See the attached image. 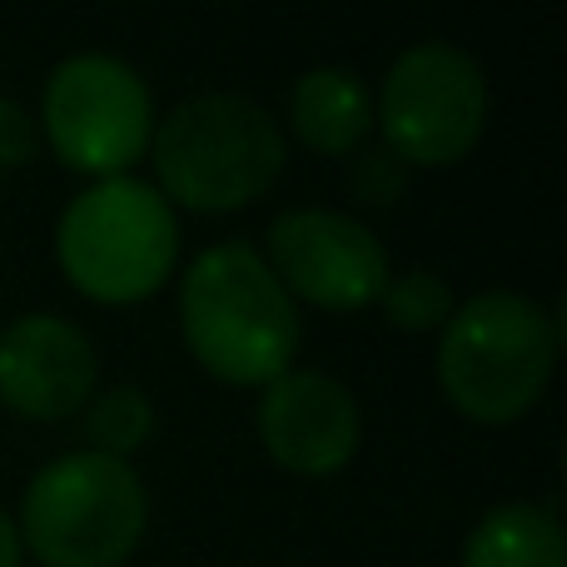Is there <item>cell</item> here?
<instances>
[{"label":"cell","mask_w":567,"mask_h":567,"mask_svg":"<svg viewBox=\"0 0 567 567\" xmlns=\"http://www.w3.org/2000/svg\"><path fill=\"white\" fill-rule=\"evenodd\" d=\"M179 329L205 373L235 389H269L299 353V303L265 255L239 239L215 245L179 279Z\"/></svg>","instance_id":"1"},{"label":"cell","mask_w":567,"mask_h":567,"mask_svg":"<svg viewBox=\"0 0 567 567\" xmlns=\"http://www.w3.org/2000/svg\"><path fill=\"white\" fill-rule=\"evenodd\" d=\"M159 195L195 215H235L265 199L289 165L284 125L259 100L205 90L169 110L150 135Z\"/></svg>","instance_id":"2"},{"label":"cell","mask_w":567,"mask_h":567,"mask_svg":"<svg viewBox=\"0 0 567 567\" xmlns=\"http://www.w3.org/2000/svg\"><path fill=\"white\" fill-rule=\"evenodd\" d=\"M439 333V389L463 419L513 423L548 393L563 333L528 293H473Z\"/></svg>","instance_id":"3"},{"label":"cell","mask_w":567,"mask_h":567,"mask_svg":"<svg viewBox=\"0 0 567 567\" xmlns=\"http://www.w3.org/2000/svg\"><path fill=\"white\" fill-rule=\"evenodd\" d=\"M150 528V493L125 458L65 453L25 483L20 548L40 567H125Z\"/></svg>","instance_id":"4"},{"label":"cell","mask_w":567,"mask_h":567,"mask_svg":"<svg viewBox=\"0 0 567 567\" xmlns=\"http://www.w3.org/2000/svg\"><path fill=\"white\" fill-rule=\"evenodd\" d=\"M60 275L95 303H140L165 289L179 259L169 199L135 175L95 179L55 225Z\"/></svg>","instance_id":"5"},{"label":"cell","mask_w":567,"mask_h":567,"mask_svg":"<svg viewBox=\"0 0 567 567\" xmlns=\"http://www.w3.org/2000/svg\"><path fill=\"white\" fill-rule=\"evenodd\" d=\"M373 125L409 169H449L468 159L488 130V75L449 40L409 45L383 75Z\"/></svg>","instance_id":"6"},{"label":"cell","mask_w":567,"mask_h":567,"mask_svg":"<svg viewBox=\"0 0 567 567\" xmlns=\"http://www.w3.org/2000/svg\"><path fill=\"white\" fill-rule=\"evenodd\" d=\"M45 140L70 169L115 179L150 150L155 100L135 65L120 55H70L50 70L40 100Z\"/></svg>","instance_id":"7"},{"label":"cell","mask_w":567,"mask_h":567,"mask_svg":"<svg viewBox=\"0 0 567 567\" xmlns=\"http://www.w3.org/2000/svg\"><path fill=\"white\" fill-rule=\"evenodd\" d=\"M265 249V265L275 269L284 293L313 309H369L393 279L379 235L343 209H284L269 225Z\"/></svg>","instance_id":"8"},{"label":"cell","mask_w":567,"mask_h":567,"mask_svg":"<svg viewBox=\"0 0 567 567\" xmlns=\"http://www.w3.org/2000/svg\"><path fill=\"white\" fill-rule=\"evenodd\" d=\"M259 443L293 478H333L359 458V399L319 369H289L259 399Z\"/></svg>","instance_id":"9"},{"label":"cell","mask_w":567,"mask_h":567,"mask_svg":"<svg viewBox=\"0 0 567 567\" xmlns=\"http://www.w3.org/2000/svg\"><path fill=\"white\" fill-rule=\"evenodd\" d=\"M100 353L80 323L60 313H20L0 329V403L20 419H70L95 399Z\"/></svg>","instance_id":"10"},{"label":"cell","mask_w":567,"mask_h":567,"mask_svg":"<svg viewBox=\"0 0 567 567\" xmlns=\"http://www.w3.org/2000/svg\"><path fill=\"white\" fill-rule=\"evenodd\" d=\"M289 130L313 155H359L373 130V95L359 70L313 65L289 85Z\"/></svg>","instance_id":"11"},{"label":"cell","mask_w":567,"mask_h":567,"mask_svg":"<svg viewBox=\"0 0 567 567\" xmlns=\"http://www.w3.org/2000/svg\"><path fill=\"white\" fill-rule=\"evenodd\" d=\"M463 567H567L563 523L538 503H498L473 523Z\"/></svg>","instance_id":"12"},{"label":"cell","mask_w":567,"mask_h":567,"mask_svg":"<svg viewBox=\"0 0 567 567\" xmlns=\"http://www.w3.org/2000/svg\"><path fill=\"white\" fill-rule=\"evenodd\" d=\"M85 433H90V453L130 463V453L145 449L150 433H155V403L135 383L95 389V399L85 403Z\"/></svg>","instance_id":"13"},{"label":"cell","mask_w":567,"mask_h":567,"mask_svg":"<svg viewBox=\"0 0 567 567\" xmlns=\"http://www.w3.org/2000/svg\"><path fill=\"white\" fill-rule=\"evenodd\" d=\"M383 303V319L393 323L399 333H433L453 319V289L443 275L433 269H409V275H393L389 289L379 293Z\"/></svg>","instance_id":"14"},{"label":"cell","mask_w":567,"mask_h":567,"mask_svg":"<svg viewBox=\"0 0 567 567\" xmlns=\"http://www.w3.org/2000/svg\"><path fill=\"white\" fill-rule=\"evenodd\" d=\"M35 150H40V130L30 120V110L20 100L0 95V175L25 169L35 159Z\"/></svg>","instance_id":"15"},{"label":"cell","mask_w":567,"mask_h":567,"mask_svg":"<svg viewBox=\"0 0 567 567\" xmlns=\"http://www.w3.org/2000/svg\"><path fill=\"white\" fill-rule=\"evenodd\" d=\"M403 185H409V165L393 159L389 150H373V155L353 159V189L363 199H373V205H393Z\"/></svg>","instance_id":"16"},{"label":"cell","mask_w":567,"mask_h":567,"mask_svg":"<svg viewBox=\"0 0 567 567\" xmlns=\"http://www.w3.org/2000/svg\"><path fill=\"white\" fill-rule=\"evenodd\" d=\"M25 563V548H20V533H16V518L0 508V567H20Z\"/></svg>","instance_id":"17"}]
</instances>
